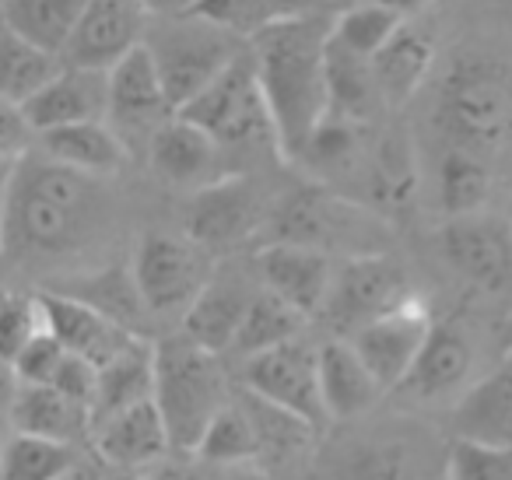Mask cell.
<instances>
[{"mask_svg": "<svg viewBox=\"0 0 512 480\" xmlns=\"http://www.w3.org/2000/svg\"><path fill=\"white\" fill-rule=\"evenodd\" d=\"M327 15H299L264 29L249 50L256 71V85L264 95L267 116H271L278 151L285 158H299L309 137L323 127L330 113L327 99Z\"/></svg>", "mask_w": 512, "mask_h": 480, "instance_id": "6da1fadb", "label": "cell"}, {"mask_svg": "<svg viewBox=\"0 0 512 480\" xmlns=\"http://www.w3.org/2000/svg\"><path fill=\"white\" fill-rule=\"evenodd\" d=\"M102 218L95 179L50 158L25 155L15 165L4 221V249L15 256H60L78 249Z\"/></svg>", "mask_w": 512, "mask_h": 480, "instance_id": "7a4b0ae2", "label": "cell"}, {"mask_svg": "<svg viewBox=\"0 0 512 480\" xmlns=\"http://www.w3.org/2000/svg\"><path fill=\"white\" fill-rule=\"evenodd\" d=\"M449 151L470 158L505 155L512 148V64L495 53H467L449 64L435 109Z\"/></svg>", "mask_w": 512, "mask_h": 480, "instance_id": "3957f363", "label": "cell"}, {"mask_svg": "<svg viewBox=\"0 0 512 480\" xmlns=\"http://www.w3.org/2000/svg\"><path fill=\"white\" fill-rule=\"evenodd\" d=\"M155 400L169 445L197 452L207 424L228 403L218 358L186 337H169L155 347Z\"/></svg>", "mask_w": 512, "mask_h": 480, "instance_id": "277c9868", "label": "cell"}, {"mask_svg": "<svg viewBox=\"0 0 512 480\" xmlns=\"http://www.w3.org/2000/svg\"><path fill=\"white\" fill-rule=\"evenodd\" d=\"M176 116L193 123L197 130H204V134L218 144L221 158H225V151L260 148L264 141L271 144V148H278V137H274L264 95H260V85H256L253 57H249V53H239V57H235L197 99L186 102Z\"/></svg>", "mask_w": 512, "mask_h": 480, "instance_id": "5b68a950", "label": "cell"}, {"mask_svg": "<svg viewBox=\"0 0 512 480\" xmlns=\"http://www.w3.org/2000/svg\"><path fill=\"white\" fill-rule=\"evenodd\" d=\"M155 60L158 81H162L165 102L172 113L193 102L235 57V39L214 25L200 22L183 8V18L169 22L151 43H144Z\"/></svg>", "mask_w": 512, "mask_h": 480, "instance_id": "8992f818", "label": "cell"}, {"mask_svg": "<svg viewBox=\"0 0 512 480\" xmlns=\"http://www.w3.org/2000/svg\"><path fill=\"white\" fill-rule=\"evenodd\" d=\"M134 288L144 309L151 312H186L207 288L204 249L179 235L151 232L134 253Z\"/></svg>", "mask_w": 512, "mask_h": 480, "instance_id": "52a82bcc", "label": "cell"}, {"mask_svg": "<svg viewBox=\"0 0 512 480\" xmlns=\"http://www.w3.org/2000/svg\"><path fill=\"white\" fill-rule=\"evenodd\" d=\"M411 302L407 270L390 256H358L344 263L341 274H334L327 295V316L337 330H362L390 312L404 309Z\"/></svg>", "mask_w": 512, "mask_h": 480, "instance_id": "ba28073f", "label": "cell"}, {"mask_svg": "<svg viewBox=\"0 0 512 480\" xmlns=\"http://www.w3.org/2000/svg\"><path fill=\"white\" fill-rule=\"evenodd\" d=\"M246 389L260 403L299 417L313 431L327 424L320 403V375H316V351L302 340L274 347L246 361Z\"/></svg>", "mask_w": 512, "mask_h": 480, "instance_id": "9c48e42d", "label": "cell"}, {"mask_svg": "<svg viewBox=\"0 0 512 480\" xmlns=\"http://www.w3.org/2000/svg\"><path fill=\"white\" fill-rule=\"evenodd\" d=\"M148 25L151 8L137 0H88L64 50V64L74 71L109 74L123 57L144 46Z\"/></svg>", "mask_w": 512, "mask_h": 480, "instance_id": "30bf717a", "label": "cell"}, {"mask_svg": "<svg viewBox=\"0 0 512 480\" xmlns=\"http://www.w3.org/2000/svg\"><path fill=\"white\" fill-rule=\"evenodd\" d=\"M442 253L477 288L502 291L512 284V225L498 214L449 218L442 228Z\"/></svg>", "mask_w": 512, "mask_h": 480, "instance_id": "8fae6325", "label": "cell"}, {"mask_svg": "<svg viewBox=\"0 0 512 480\" xmlns=\"http://www.w3.org/2000/svg\"><path fill=\"white\" fill-rule=\"evenodd\" d=\"M428 333H432V319L411 298L404 309L362 326L348 344L355 347V354L365 361V368L376 375V382L386 393V389H397L407 382Z\"/></svg>", "mask_w": 512, "mask_h": 480, "instance_id": "7c38bea8", "label": "cell"}, {"mask_svg": "<svg viewBox=\"0 0 512 480\" xmlns=\"http://www.w3.org/2000/svg\"><path fill=\"white\" fill-rule=\"evenodd\" d=\"M39 312H43V330L64 347L67 354L88 361L92 368H102L123 354L137 340V333L116 326L102 312L88 309L78 298H67L60 291H43L36 295Z\"/></svg>", "mask_w": 512, "mask_h": 480, "instance_id": "4fadbf2b", "label": "cell"}, {"mask_svg": "<svg viewBox=\"0 0 512 480\" xmlns=\"http://www.w3.org/2000/svg\"><path fill=\"white\" fill-rule=\"evenodd\" d=\"M18 109H22L32 134H50V130L81 127V123H106L109 78L95 71L64 67Z\"/></svg>", "mask_w": 512, "mask_h": 480, "instance_id": "5bb4252c", "label": "cell"}, {"mask_svg": "<svg viewBox=\"0 0 512 480\" xmlns=\"http://www.w3.org/2000/svg\"><path fill=\"white\" fill-rule=\"evenodd\" d=\"M109 78V120H113V134L127 144L130 134H144L151 144L155 130L172 113L165 102L162 81H158L155 60H151L148 46H137L130 57H123Z\"/></svg>", "mask_w": 512, "mask_h": 480, "instance_id": "9a60e30c", "label": "cell"}, {"mask_svg": "<svg viewBox=\"0 0 512 480\" xmlns=\"http://www.w3.org/2000/svg\"><path fill=\"white\" fill-rule=\"evenodd\" d=\"M260 274L267 281V291L292 305L302 319L320 312L327 305L334 270L330 260L316 246H299V242H274L260 253Z\"/></svg>", "mask_w": 512, "mask_h": 480, "instance_id": "2e32d148", "label": "cell"}, {"mask_svg": "<svg viewBox=\"0 0 512 480\" xmlns=\"http://www.w3.org/2000/svg\"><path fill=\"white\" fill-rule=\"evenodd\" d=\"M260 197L246 179H218L197 190L190 207V242L200 249H221L242 242L260 225Z\"/></svg>", "mask_w": 512, "mask_h": 480, "instance_id": "e0dca14e", "label": "cell"}, {"mask_svg": "<svg viewBox=\"0 0 512 480\" xmlns=\"http://www.w3.org/2000/svg\"><path fill=\"white\" fill-rule=\"evenodd\" d=\"M148 162L158 179H165L169 186H179V190H204V186L225 179L221 176L218 144L193 123L179 120V116L165 120L155 130V137L148 144Z\"/></svg>", "mask_w": 512, "mask_h": 480, "instance_id": "ac0fdd59", "label": "cell"}, {"mask_svg": "<svg viewBox=\"0 0 512 480\" xmlns=\"http://www.w3.org/2000/svg\"><path fill=\"white\" fill-rule=\"evenodd\" d=\"M316 375H320V403L327 421L362 417L383 400V386L348 340H327L316 351Z\"/></svg>", "mask_w": 512, "mask_h": 480, "instance_id": "d6986e66", "label": "cell"}, {"mask_svg": "<svg viewBox=\"0 0 512 480\" xmlns=\"http://www.w3.org/2000/svg\"><path fill=\"white\" fill-rule=\"evenodd\" d=\"M92 435L99 459L116 470H141V466L158 463L162 452L169 449V435H165L155 400H144L123 414L109 417V421L95 424Z\"/></svg>", "mask_w": 512, "mask_h": 480, "instance_id": "ffe728a7", "label": "cell"}, {"mask_svg": "<svg viewBox=\"0 0 512 480\" xmlns=\"http://www.w3.org/2000/svg\"><path fill=\"white\" fill-rule=\"evenodd\" d=\"M453 431L460 442L512 449V361L460 396L453 410Z\"/></svg>", "mask_w": 512, "mask_h": 480, "instance_id": "44dd1931", "label": "cell"}, {"mask_svg": "<svg viewBox=\"0 0 512 480\" xmlns=\"http://www.w3.org/2000/svg\"><path fill=\"white\" fill-rule=\"evenodd\" d=\"M8 417L18 435H36L74 449L92 435V410L50 386H18L8 400Z\"/></svg>", "mask_w": 512, "mask_h": 480, "instance_id": "7402d4cb", "label": "cell"}, {"mask_svg": "<svg viewBox=\"0 0 512 480\" xmlns=\"http://www.w3.org/2000/svg\"><path fill=\"white\" fill-rule=\"evenodd\" d=\"M435 60V39L425 25L404 22V29L376 53L372 60V81H376L379 102L386 106H404L421 85Z\"/></svg>", "mask_w": 512, "mask_h": 480, "instance_id": "603a6c76", "label": "cell"}, {"mask_svg": "<svg viewBox=\"0 0 512 480\" xmlns=\"http://www.w3.org/2000/svg\"><path fill=\"white\" fill-rule=\"evenodd\" d=\"M43 158L78 172L85 179H109L123 172L127 165V144L113 134L109 123H81V127H64L39 134Z\"/></svg>", "mask_w": 512, "mask_h": 480, "instance_id": "cb8c5ba5", "label": "cell"}, {"mask_svg": "<svg viewBox=\"0 0 512 480\" xmlns=\"http://www.w3.org/2000/svg\"><path fill=\"white\" fill-rule=\"evenodd\" d=\"M81 11L85 0H8L0 4V25L29 50L57 60L78 29Z\"/></svg>", "mask_w": 512, "mask_h": 480, "instance_id": "d4e9b609", "label": "cell"}, {"mask_svg": "<svg viewBox=\"0 0 512 480\" xmlns=\"http://www.w3.org/2000/svg\"><path fill=\"white\" fill-rule=\"evenodd\" d=\"M474 347L460 326H432L404 386L421 400H442L470 379Z\"/></svg>", "mask_w": 512, "mask_h": 480, "instance_id": "484cf974", "label": "cell"}, {"mask_svg": "<svg viewBox=\"0 0 512 480\" xmlns=\"http://www.w3.org/2000/svg\"><path fill=\"white\" fill-rule=\"evenodd\" d=\"M155 393V347L137 337L123 354L99 368V386L92 400V428L137 403L151 400Z\"/></svg>", "mask_w": 512, "mask_h": 480, "instance_id": "4316f807", "label": "cell"}, {"mask_svg": "<svg viewBox=\"0 0 512 480\" xmlns=\"http://www.w3.org/2000/svg\"><path fill=\"white\" fill-rule=\"evenodd\" d=\"M253 298L239 284H211L197 295V302L183 312V337L207 354L232 351L239 323Z\"/></svg>", "mask_w": 512, "mask_h": 480, "instance_id": "83f0119b", "label": "cell"}, {"mask_svg": "<svg viewBox=\"0 0 512 480\" xmlns=\"http://www.w3.org/2000/svg\"><path fill=\"white\" fill-rule=\"evenodd\" d=\"M407 11L397 4H351L330 22V46L372 64L376 53L404 29Z\"/></svg>", "mask_w": 512, "mask_h": 480, "instance_id": "f1b7e54d", "label": "cell"}, {"mask_svg": "<svg viewBox=\"0 0 512 480\" xmlns=\"http://www.w3.org/2000/svg\"><path fill=\"white\" fill-rule=\"evenodd\" d=\"M344 480H446V459L432 463V456L414 442L390 438L358 452L344 466Z\"/></svg>", "mask_w": 512, "mask_h": 480, "instance_id": "f546056e", "label": "cell"}, {"mask_svg": "<svg viewBox=\"0 0 512 480\" xmlns=\"http://www.w3.org/2000/svg\"><path fill=\"white\" fill-rule=\"evenodd\" d=\"M299 326H302L299 312L281 302V298H274L271 291H264V295H256L253 302H249L246 316H242V323H239V333H235L232 351L249 361V358H256V354H267V351H274V347L292 344Z\"/></svg>", "mask_w": 512, "mask_h": 480, "instance_id": "4dcf8cb0", "label": "cell"}, {"mask_svg": "<svg viewBox=\"0 0 512 480\" xmlns=\"http://www.w3.org/2000/svg\"><path fill=\"white\" fill-rule=\"evenodd\" d=\"M60 295L78 298V302H85L88 309H95V312H102L106 319H113L116 326L137 333L134 326L141 323L144 302H141V295H137L130 270H120V267L99 270V274L81 277V281L60 288Z\"/></svg>", "mask_w": 512, "mask_h": 480, "instance_id": "1f68e13d", "label": "cell"}, {"mask_svg": "<svg viewBox=\"0 0 512 480\" xmlns=\"http://www.w3.org/2000/svg\"><path fill=\"white\" fill-rule=\"evenodd\" d=\"M78 456L74 445L11 431L0 445V480H57L78 463Z\"/></svg>", "mask_w": 512, "mask_h": 480, "instance_id": "d6a6232c", "label": "cell"}, {"mask_svg": "<svg viewBox=\"0 0 512 480\" xmlns=\"http://www.w3.org/2000/svg\"><path fill=\"white\" fill-rule=\"evenodd\" d=\"M197 456L214 466H249L260 463V438H256L253 417L242 403L228 400L207 424L204 438L197 445Z\"/></svg>", "mask_w": 512, "mask_h": 480, "instance_id": "836d02e7", "label": "cell"}, {"mask_svg": "<svg viewBox=\"0 0 512 480\" xmlns=\"http://www.w3.org/2000/svg\"><path fill=\"white\" fill-rule=\"evenodd\" d=\"M491 165L481 158H470L463 151H446L439 169V197L449 218H467V214H481L491 200Z\"/></svg>", "mask_w": 512, "mask_h": 480, "instance_id": "e575fe53", "label": "cell"}, {"mask_svg": "<svg viewBox=\"0 0 512 480\" xmlns=\"http://www.w3.org/2000/svg\"><path fill=\"white\" fill-rule=\"evenodd\" d=\"M57 74V64L43 53L18 43L4 25H0V99L22 106L25 99L39 92L46 81Z\"/></svg>", "mask_w": 512, "mask_h": 480, "instance_id": "d590c367", "label": "cell"}, {"mask_svg": "<svg viewBox=\"0 0 512 480\" xmlns=\"http://www.w3.org/2000/svg\"><path fill=\"white\" fill-rule=\"evenodd\" d=\"M186 11L197 15L200 22L228 32L232 39H256L264 29H271L274 22L292 15L295 8H288V4H264V0H207V4H193Z\"/></svg>", "mask_w": 512, "mask_h": 480, "instance_id": "8d00e7d4", "label": "cell"}, {"mask_svg": "<svg viewBox=\"0 0 512 480\" xmlns=\"http://www.w3.org/2000/svg\"><path fill=\"white\" fill-rule=\"evenodd\" d=\"M253 417V428H256V438H260V459L274 456V459H288L295 452L306 449V438L313 435L309 424H302L299 417L285 414V410H274L267 403H260L253 396L249 403H242Z\"/></svg>", "mask_w": 512, "mask_h": 480, "instance_id": "74e56055", "label": "cell"}, {"mask_svg": "<svg viewBox=\"0 0 512 480\" xmlns=\"http://www.w3.org/2000/svg\"><path fill=\"white\" fill-rule=\"evenodd\" d=\"M43 333V312L29 295H0V365H15L18 354Z\"/></svg>", "mask_w": 512, "mask_h": 480, "instance_id": "f35d334b", "label": "cell"}, {"mask_svg": "<svg viewBox=\"0 0 512 480\" xmlns=\"http://www.w3.org/2000/svg\"><path fill=\"white\" fill-rule=\"evenodd\" d=\"M446 480H512V449L456 438L446 452Z\"/></svg>", "mask_w": 512, "mask_h": 480, "instance_id": "ab89813d", "label": "cell"}, {"mask_svg": "<svg viewBox=\"0 0 512 480\" xmlns=\"http://www.w3.org/2000/svg\"><path fill=\"white\" fill-rule=\"evenodd\" d=\"M372 186L383 204H407L414 193V162L404 141H383L372 162Z\"/></svg>", "mask_w": 512, "mask_h": 480, "instance_id": "60d3db41", "label": "cell"}, {"mask_svg": "<svg viewBox=\"0 0 512 480\" xmlns=\"http://www.w3.org/2000/svg\"><path fill=\"white\" fill-rule=\"evenodd\" d=\"M64 358H67V351L43 330L22 354H18L11 372H15L18 386H50L53 375H57L60 365H64Z\"/></svg>", "mask_w": 512, "mask_h": 480, "instance_id": "b9f144b4", "label": "cell"}, {"mask_svg": "<svg viewBox=\"0 0 512 480\" xmlns=\"http://www.w3.org/2000/svg\"><path fill=\"white\" fill-rule=\"evenodd\" d=\"M95 386H99V368L74 358V354H67L60 372L53 375V382H50V389H57L67 400L81 403V407H88V410H92V400H95Z\"/></svg>", "mask_w": 512, "mask_h": 480, "instance_id": "7bdbcfd3", "label": "cell"}, {"mask_svg": "<svg viewBox=\"0 0 512 480\" xmlns=\"http://www.w3.org/2000/svg\"><path fill=\"white\" fill-rule=\"evenodd\" d=\"M29 123H25L22 109L15 102H4L0 99V162H22L25 151H29Z\"/></svg>", "mask_w": 512, "mask_h": 480, "instance_id": "ee69618b", "label": "cell"}, {"mask_svg": "<svg viewBox=\"0 0 512 480\" xmlns=\"http://www.w3.org/2000/svg\"><path fill=\"white\" fill-rule=\"evenodd\" d=\"M15 165L0 162V253H4V221H8V197H11V176H15Z\"/></svg>", "mask_w": 512, "mask_h": 480, "instance_id": "f6af8a7d", "label": "cell"}, {"mask_svg": "<svg viewBox=\"0 0 512 480\" xmlns=\"http://www.w3.org/2000/svg\"><path fill=\"white\" fill-rule=\"evenodd\" d=\"M57 480H106V477H102V470H99V463H95V459L78 456V463H74L67 473H60Z\"/></svg>", "mask_w": 512, "mask_h": 480, "instance_id": "bcb514c9", "label": "cell"}, {"mask_svg": "<svg viewBox=\"0 0 512 480\" xmlns=\"http://www.w3.org/2000/svg\"><path fill=\"white\" fill-rule=\"evenodd\" d=\"M158 480H186V477H158Z\"/></svg>", "mask_w": 512, "mask_h": 480, "instance_id": "7dc6e473", "label": "cell"}, {"mask_svg": "<svg viewBox=\"0 0 512 480\" xmlns=\"http://www.w3.org/2000/svg\"><path fill=\"white\" fill-rule=\"evenodd\" d=\"M113 480H137V477H113Z\"/></svg>", "mask_w": 512, "mask_h": 480, "instance_id": "c3c4849f", "label": "cell"}, {"mask_svg": "<svg viewBox=\"0 0 512 480\" xmlns=\"http://www.w3.org/2000/svg\"><path fill=\"white\" fill-rule=\"evenodd\" d=\"M232 480H256V477H232Z\"/></svg>", "mask_w": 512, "mask_h": 480, "instance_id": "681fc988", "label": "cell"}, {"mask_svg": "<svg viewBox=\"0 0 512 480\" xmlns=\"http://www.w3.org/2000/svg\"><path fill=\"white\" fill-rule=\"evenodd\" d=\"M509 225H512V221H509Z\"/></svg>", "mask_w": 512, "mask_h": 480, "instance_id": "f907efd6", "label": "cell"}]
</instances>
